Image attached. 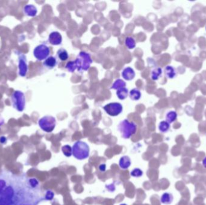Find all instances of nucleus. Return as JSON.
Instances as JSON below:
<instances>
[{
  "instance_id": "f257e3e1",
  "label": "nucleus",
  "mask_w": 206,
  "mask_h": 205,
  "mask_svg": "<svg viewBox=\"0 0 206 205\" xmlns=\"http://www.w3.org/2000/svg\"><path fill=\"white\" fill-rule=\"evenodd\" d=\"M44 200L36 178L5 170L0 173V205H39Z\"/></svg>"
},
{
  "instance_id": "f03ea898",
  "label": "nucleus",
  "mask_w": 206,
  "mask_h": 205,
  "mask_svg": "<svg viewBox=\"0 0 206 205\" xmlns=\"http://www.w3.org/2000/svg\"><path fill=\"white\" fill-rule=\"evenodd\" d=\"M72 148V155L78 160L86 159L90 155L89 146L83 141H77L74 142Z\"/></svg>"
},
{
  "instance_id": "7ed1b4c3",
  "label": "nucleus",
  "mask_w": 206,
  "mask_h": 205,
  "mask_svg": "<svg viewBox=\"0 0 206 205\" xmlns=\"http://www.w3.org/2000/svg\"><path fill=\"white\" fill-rule=\"evenodd\" d=\"M118 129L123 138L129 139L132 135L136 134L137 125L135 123L130 122L128 119H124L119 123Z\"/></svg>"
},
{
  "instance_id": "20e7f679",
  "label": "nucleus",
  "mask_w": 206,
  "mask_h": 205,
  "mask_svg": "<svg viewBox=\"0 0 206 205\" xmlns=\"http://www.w3.org/2000/svg\"><path fill=\"white\" fill-rule=\"evenodd\" d=\"M76 66L78 71H87L91 67L92 60L91 55L84 51L80 52L74 60Z\"/></svg>"
},
{
  "instance_id": "39448f33",
  "label": "nucleus",
  "mask_w": 206,
  "mask_h": 205,
  "mask_svg": "<svg viewBox=\"0 0 206 205\" xmlns=\"http://www.w3.org/2000/svg\"><path fill=\"white\" fill-rule=\"evenodd\" d=\"M12 105L14 108L19 112L24 110L25 107V96L21 91H15L11 96Z\"/></svg>"
},
{
  "instance_id": "423d86ee",
  "label": "nucleus",
  "mask_w": 206,
  "mask_h": 205,
  "mask_svg": "<svg viewBox=\"0 0 206 205\" xmlns=\"http://www.w3.org/2000/svg\"><path fill=\"white\" fill-rule=\"evenodd\" d=\"M39 126L40 129L47 133L52 132L56 126V119L51 116H46L39 119Z\"/></svg>"
},
{
  "instance_id": "0eeeda50",
  "label": "nucleus",
  "mask_w": 206,
  "mask_h": 205,
  "mask_svg": "<svg viewBox=\"0 0 206 205\" xmlns=\"http://www.w3.org/2000/svg\"><path fill=\"white\" fill-rule=\"evenodd\" d=\"M50 54V49L45 44H41L37 46L33 51L34 57L39 61L46 59Z\"/></svg>"
},
{
  "instance_id": "6e6552de",
  "label": "nucleus",
  "mask_w": 206,
  "mask_h": 205,
  "mask_svg": "<svg viewBox=\"0 0 206 205\" xmlns=\"http://www.w3.org/2000/svg\"><path fill=\"white\" fill-rule=\"evenodd\" d=\"M103 109L110 116L116 117L122 112L123 107L120 103L112 102L106 105Z\"/></svg>"
},
{
  "instance_id": "1a4fd4ad",
  "label": "nucleus",
  "mask_w": 206,
  "mask_h": 205,
  "mask_svg": "<svg viewBox=\"0 0 206 205\" xmlns=\"http://www.w3.org/2000/svg\"><path fill=\"white\" fill-rule=\"evenodd\" d=\"M18 61H19V64H18L19 75L22 77H24L26 76L28 71V66L27 63V58L25 55L22 53H19Z\"/></svg>"
},
{
  "instance_id": "9d476101",
  "label": "nucleus",
  "mask_w": 206,
  "mask_h": 205,
  "mask_svg": "<svg viewBox=\"0 0 206 205\" xmlns=\"http://www.w3.org/2000/svg\"><path fill=\"white\" fill-rule=\"evenodd\" d=\"M48 40L50 44L52 45H59L62 42V36L60 32H51L49 35Z\"/></svg>"
},
{
  "instance_id": "9b49d317",
  "label": "nucleus",
  "mask_w": 206,
  "mask_h": 205,
  "mask_svg": "<svg viewBox=\"0 0 206 205\" xmlns=\"http://www.w3.org/2000/svg\"><path fill=\"white\" fill-rule=\"evenodd\" d=\"M122 77L123 78L127 81H131L135 77V72L130 67L125 68L122 72Z\"/></svg>"
},
{
  "instance_id": "f8f14e48",
  "label": "nucleus",
  "mask_w": 206,
  "mask_h": 205,
  "mask_svg": "<svg viewBox=\"0 0 206 205\" xmlns=\"http://www.w3.org/2000/svg\"><path fill=\"white\" fill-rule=\"evenodd\" d=\"M131 165V161L129 156H123L119 161V167L122 170H127Z\"/></svg>"
},
{
  "instance_id": "ddd939ff",
  "label": "nucleus",
  "mask_w": 206,
  "mask_h": 205,
  "mask_svg": "<svg viewBox=\"0 0 206 205\" xmlns=\"http://www.w3.org/2000/svg\"><path fill=\"white\" fill-rule=\"evenodd\" d=\"M24 13L27 16H30V17H34V16H36L37 13H38L37 8L32 4L26 5L24 8Z\"/></svg>"
},
{
  "instance_id": "4468645a",
  "label": "nucleus",
  "mask_w": 206,
  "mask_h": 205,
  "mask_svg": "<svg viewBox=\"0 0 206 205\" xmlns=\"http://www.w3.org/2000/svg\"><path fill=\"white\" fill-rule=\"evenodd\" d=\"M174 200V197L171 193L165 192L160 197V202L162 204L165 205H171Z\"/></svg>"
},
{
  "instance_id": "2eb2a0df",
  "label": "nucleus",
  "mask_w": 206,
  "mask_h": 205,
  "mask_svg": "<svg viewBox=\"0 0 206 205\" xmlns=\"http://www.w3.org/2000/svg\"><path fill=\"white\" fill-rule=\"evenodd\" d=\"M57 62L55 57H54L53 56H50L45 60L43 64L46 68L49 69H52L54 67H55V66L57 65Z\"/></svg>"
},
{
  "instance_id": "dca6fc26",
  "label": "nucleus",
  "mask_w": 206,
  "mask_h": 205,
  "mask_svg": "<svg viewBox=\"0 0 206 205\" xmlns=\"http://www.w3.org/2000/svg\"><path fill=\"white\" fill-rule=\"evenodd\" d=\"M165 74L169 79H173L176 77V69L171 66H167L165 68Z\"/></svg>"
},
{
  "instance_id": "f3484780",
  "label": "nucleus",
  "mask_w": 206,
  "mask_h": 205,
  "mask_svg": "<svg viewBox=\"0 0 206 205\" xmlns=\"http://www.w3.org/2000/svg\"><path fill=\"white\" fill-rule=\"evenodd\" d=\"M129 95V90L126 87L121 88L116 92V95L120 100H124Z\"/></svg>"
},
{
  "instance_id": "a211bd4d",
  "label": "nucleus",
  "mask_w": 206,
  "mask_h": 205,
  "mask_svg": "<svg viewBox=\"0 0 206 205\" xmlns=\"http://www.w3.org/2000/svg\"><path fill=\"white\" fill-rule=\"evenodd\" d=\"M125 86H126V83L124 81H123L121 79H118L114 81L112 86L111 87V88L118 90L121 88L125 87Z\"/></svg>"
},
{
  "instance_id": "6ab92c4d",
  "label": "nucleus",
  "mask_w": 206,
  "mask_h": 205,
  "mask_svg": "<svg viewBox=\"0 0 206 205\" xmlns=\"http://www.w3.org/2000/svg\"><path fill=\"white\" fill-rule=\"evenodd\" d=\"M177 118V113L174 111L168 112L166 116V121L169 124L174 122Z\"/></svg>"
},
{
  "instance_id": "aec40b11",
  "label": "nucleus",
  "mask_w": 206,
  "mask_h": 205,
  "mask_svg": "<svg viewBox=\"0 0 206 205\" xmlns=\"http://www.w3.org/2000/svg\"><path fill=\"white\" fill-rule=\"evenodd\" d=\"M61 152L67 158H70L72 155V148L68 144L64 145L61 147Z\"/></svg>"
},
{
  "instance_id": "412c9836",
  "label": "nucleus",
  "mask_w": 206,
  "mask_h": 205,
  "mask_svg": "<svg viewBox=\"0 0 206 205\" xmlns=\"http://www.w3.org/2000/svg\"><path fill=\"white\" fill-rule=\"evenodd\" d=\"M141 97V93L137 88H133L130 92V99L133 101H138Z\"/></svg>"
},
{
  "instance_id": "4be33fe9",
  "label": "nucleus",
  "mask_w": 206,
  "mask_h": 205,
  "mask_svg": "<svg viewBox=\"0 0 206 205\" xmlns=\"http://www.w3.org/2000/svg\"><path fill=\"white\" fill-rule=\"evenodd\" d=\"M57 57L59 60L64 62L68 59V53L66 49H61L57 52Z\"/></svg>"
},
{
  "instance_id": "5701e85b",
  "label": "nucleus",
  "mask_w": 206,
  "mask_h": 205,
  "mask_svg": "<svg viewBox=\"0 0 206 205\" xmlns=\"http://www.w3.org/2000/svg\"><path fill=\"white\" fill-rule=\"evenodd\" d=\"M170 129V124L166 121H161L159 125V129L161 132L166 133Z\"/></svg>"
},
{
  "instance_id": "b1692460",
  "label": "nucleus",
  "mask_w": 206,
  "mask_h": 205,
  "mask_svg": "<svg viewBox=\"0 0 206 205\" xmlns=\"http://www.w3.org/2000/svg\"><path fill=\"white\" fill-rule=\"evenodd\" d=\"M125 46L129 49H133L136 47V42L131 37L126 38L125 40Z\"/></svg>"
},
{
  "instance_id": "393cba45",
  "label": "nucleus",
  "mask_w": 206,
  "mask_h": 205,
  "mask_svg": "<svg viewBox=\"0 0 206 205\" xmlns=\"http://www.w3.org/2000/svg\"><path fill=\"white\" fill-rule=\"evenodd\" d=\"M161 74H162V70L161 68H155L151 72V79L154 81H156L160 78Z\"/></svg>"
},
{
  "instance_id": "a878e982",
  "label": "nucleus",
  "mask_w": 206,
  "mask_h": 205,
  "mask_svg": "<svg viewBox=\"0 0 206 205\" xmlns=\"http://www.w3.org/2000/svg\"><path fill=\"white\" fill-rule=\"evenodd\" d=\"M144 172L139 168H135L130 172V176L133 178H140L143 176Z\"/></svg>"
},
{
  "instance_id": "bb28decb",
  "label": "nucleus",
  "mask_w": 206,
  "mask_h": 205,
  "mask_svg": "<svg viewBox=\"0 0 206 205\" xmlns=\"http://www.w3.org/2000/svg\"><path fill=\"white\" fill-rule=\"evenodd\" d=\"M66 68L67 69V70L69 72H70L71 73H73L76 70L77 68L74 61L69 62L66 65Z\"/></svg>"
},
{
  "instance_id": "cd10ccee",
  "label": "nucleus",
  "mask_w": 206,
  "mask_h": 205,
  "mask_svg": "<svg viewBox=\"0 0 206 205\" xmlns=\"http://www.w3.org/2000/svg\"><path fill=\"white\" fill-rule=\"evenodd\" d=\"M54 197V193L53 191H52L51 190H47L46 191L45 195L44 196V198L45 200H47V201H50V200H52Z\"/></svg>"
},
{
  "instance_id": "c85d7f7f",
  "label": "nucleus",
  "mask_w": 206,
  "mask_h": 205,
  "mask_svg": "<svg viewBox=\"0 0 206 205\" xmlns=\"http://www.w3.org/2000/svg\"><path fill=\"white\" fill-rule=\"evenodd\" d=\"M99 170L101 172H105L106 170V164H101L98 167Z\"/></svg>"
},
{
  "instance_id": "c756f323",
  "label": "nucleus",
  "mask_w": 206,
  "mask_h": 205,
  "mask_svg": "<svg viewBox=\"0 0 206 205\" xmlns=\"http://www.w3.org/2000/svg\"><path fill=\"white\" fill-rule=\"evenodd\" d=\"M7 141H8V139L6 137L4 136H1L0 137V143L1 144H4L7 142Z\"/></svg>"
},
{
  "instance_id": "7c9ffc66",
  "label": "nucleus",
  "mask_w": 206,
  "mask_h": 205,
  "mask_svg": "<svg viewBox=\"0 0 206 205\" xmlns=\"http://www.w3.org/2000/svg\"><path fill=\"white\" fill-rule=\"evenodd\" d=\"M4 123V118L1 117V116L0 115V127L2 126Z\"/></svg>"
},
{
  "instance_id": "2f4dec72",
  "label": "nucleus",
  "mask_w": 206,
  "mask_h": 205,
  "mask_svg": "<svg viewBox=\"0 0 206 205\" xmlns=\"http://www.w3.org/2000/svg\"><path fill=\"white\" fill-rule=\"evenodd\" d=\"M202 163H203V165L204 166V167L206 168V157H205L203 159V160L202 161Z\"/></svg>"
},
{
  "instance_id": "473e14b6",
  "label": "nucleus",
  "mask_w": 206,
  "mask_h": 205,
  "mask_svg": "<svg viewBox=\"0 0 206 205\" xmlns=\"http://www.w3.org/2000/svg\"><path fill=\"white\" fill-rule=\"evenodd\" d=\"M119 205H127V204H125V203H121V204H120Z\"/></svg>"
},
{
  "instance_id": "72a5a7b5",
  "label": "nucleus",
  "mask_w": 206,
  "mask_h": 205,
  "mask_svg": "<svg viewBox=\"0 0 206 205\" xmlns=\"http://www.w3.org/2000/svg\"></svg>"
}]
</instances>
